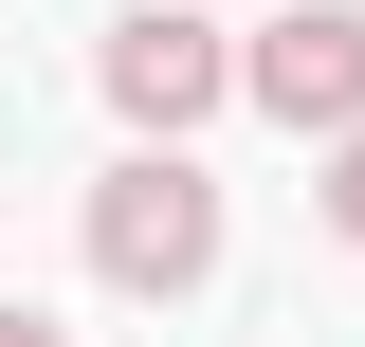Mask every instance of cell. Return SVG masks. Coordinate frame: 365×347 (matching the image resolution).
<instances>
[{
	"label": "cell",
	"mask_w": 365,
	"mask_h": 347,
	"mask_svg": "<svg viewBox=\"0 0 365 347\" xmlns=\"http://www.w3.org/2000/svg\"><path fill=\"white\" fill-rule=\"evenodd\" d=\"M329 238H347V256H365V129L329 146Z\"/></svg>",
	"instance_id": "277c9868"
},
{
	"label": "cell",
	"mask_w": 365,
	"mask_h": 347,
	"mask_svg": "<svg viewBox=\"0 0 365 347\" xmlns=\"http://www.w3.org/2000/svg\"><path fill=\"white\" fill-rule=\"evenodd\" d=\"M91 91H110L146 146H182V129L237 91V37H201V0H128V19H110V55H91Z\"/></svg>",
	"instance_id": "7a4b0ae2"
},
{
	"label": "cell",
	"mask_w": 365,
	"mask_h": 347,
	"mask_svg": "<svg viewBox=\"0 0 365 347\" xmlns=\"http://www.w3.org/2000/svg\"><path fill=\"white\" fill-rule=\"evenodd\" d=\"M0 347H73V329H55V311H0Z\"/></svg>",
	"instance_id": "5b68a950"
},
{
	"label": "cell",
	"mask_w": 365,
	"mask_h": 347,
	"mask_svg": "<svg viewBox=\"0 0 365 347\" xmlns=\"http://www.w3.org/2000/svg\"><path fill=\"white\" fill-rule=\"evenodd\" d=\"M91 274L110 293H201L220 274V183L182 165V146H128V165L91 183Z\"/></svg>",
	"instance_id": "6da1fadb"
},
{
	"label": "cell",
	"mask_w": 365,
	"mask_h": 347,
	"mask_svg": "<svg viewBox=\"0 0 365 347\" xmlns=\"http://www.w3.org/2000/svg\"><path fill=\"white\" fill-rule=\"evenodd\" d=\"M237 91H256L274 129L347 146V129H365V0H311V19H274V37L237 55Z\"/></svg>",
	"instance_id": "3957f363"
}]
</instances>
